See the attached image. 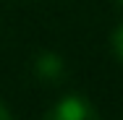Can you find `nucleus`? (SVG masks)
I'll use <instances>...</instances> for the list:
<instances>
[{"label": "nucleus", "instance_id": "obj_1", "mask_svg": "<svg viewBox=\"0 0 123 120\" xmlns=\"http://www.w3.org/2000/svg\"><path fill=\"white\" fill-rule=\"evenodd\" d=\"M45 120H99L94 104L84 94H68L63 99H58L47 112Z\"/></svg>", "mask_w": 123, "mask_h": 120}, {"label": "nucleus", "instance_id": "obj_4", "mask_svg": "<svg viewBox=\"0 0 123 120\" xmlns=\"http://www.w3.org/2000/svg\"><path fill=\"white\" fill-rule=\"evenodd\" d=\"M0 120H13V115H11V110L0 102Z\"/></svg>", "mask_w": 123, "mask_h": 120}, {"label": "nucleus", "instance_id": "obj_2", "mask_svg": "<svg viewBox=\"0 0 123 120\" xmlns=\"http://www.w3.org/2000/svg\"><path fill=\"white\" fill-rule=\"evenodd\" d=\"M34 71L42 81H60V76L66 73V63L58 52H39L34 60Z\"/></svg>", "mask_w": 123, "mask_h": 120}, {"label": "nucleus", "instance_id": "obj_5", "mask_svg": "<svg viewBox=\"0 0 123 120\" xmlns=\"http://www.w3.org/2000/svg\"><path fill=\"white\" fill-rule=\"evenodd\" d=\"M118 3H121V5H123V0H118Z\"/></svg>", "mask_w": 123, "mask_h": 120}, {"label": "nucleus", "instance_id": "obj_3", "mask_svg": "<svg viewBox=\"0 0 123 120\" xmlns=\"http://www.w3.org/2000/svg\"><path fill=\"white\" fill-rule=\"evenodd\" d=\"M113 50H115V57L123 63V24L113 31Z\"/></svg>", "mask_w": 123, "mask_h": 120}]
</instances>
